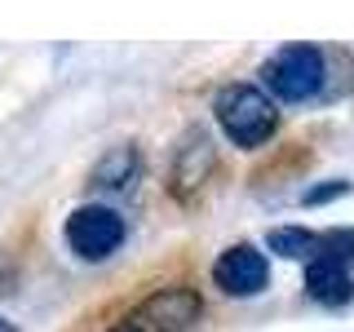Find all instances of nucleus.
<instances>
[{"instance_id":"1","label":"nucleus","mask_w":354,"mask_h":332,"mask_svg":"<svg viewBox=\"0 0 354 332\" xmlns=\"http://www.w3.org/2000/svg\"><path fill=\"white\" fill-rule=\"evenodd\" d=\"M213 111H217L221 133L243 151L270 142L274 129H279V107H274V98L266 93V89H257V84H226L217 93Z\"/></svg>"},{"instance_id":"2","label":"nucleus","mask_w":354,"mask_h":332,"mask_svg":"<svg viewBox=\"0 0 354 332\" xmlns=\"http://www.w3.org/2000/svg\"><path fill=\"white\" fill-rule=\"evenodd\" d=\"M261 89L279 102H306L324 89V53L315 44H283L261 66Z\"/></svg>"},{"instance_id":"3","label":"nucleus","mask_w":354,"mask_h":332,"mask_svg":"<svg viewBox=\"0 0 354 332\" xmlns=\"http://www.w3.org/2000/svg\"><path fill=\"white\" fill-rule=\"evenodd\" d=\"M62 235H66V243H71V252L80 261H106L111 252L124 243L129 230H124V217H120L115 208L84 204V208H75V213L66 217Z\"/></svg>"},{"instance_id":"4","label":"nucleus","mask_w":354,"mask_h":332,"mask_svg":"<svg viewBox=\"0 0 354 332\" xmlns=\"http://www.w3.org/2000/svg\"><path fill=\"white\" fill-rule=\"evenodd\" d=\"M213 284L226 297H257L270 284V261L257 243H230L213 261Z\"/></svg>"},{"instance_id":"5","label":"nucleus","mask_w":354,"mask_h":332,"mask_svg":"<svg viewBox=\"0 0 354 332\" xmlns=\"http://www.w3.org/2000/svg\"><path fill=\"white\" fill-rule=\"evenodd\" d=\"M208 173H213V147H208V138L199 129H191L182 138V147L173 151V169H169L173 195H195L208 182Z\"/></svg>"},{"instance_id":"6","label":"nucleus","mask_w":354,"mask_h":332,"mask_svg":"<svg viewBox=\"0 0 354 332\" xmlns=\"http://www.w3.org/2000/svg\"><path fill=\"white\" fill-rule=\"evenodd\" d=\"M147 324L155 332H186L199 319V297L191 288H160L147 306H142Z\"/></svg>"},{"instance_id":"7","label":"nucleus","mask_w":354,"mask_h":332,"mask_svg":"<svg viewBox=\"0 0 354 332\" xmlns=\"http://www.w3.org/2000/svg\"><path fill=\"white\" fill-rule=\"evenodd\" d=\"M138 169H142L138 147H133V142H120V147H106V155L88 169L84 186L88 191H124L133 177H138Z\"/></svg>"},{"instance_id":"8","label":"nucleus","mask_w":354,"mask_h":332,"mask_svg":"<svg viewBox=\"0 0 354 332\" xmlns=\"http://www.w3.org/2000/svg\"><path fill=\"white\" fill-rule=\"evenodd\" d=\"M350 275H346V261H337V257H315L306 266V293L315 297V302H328V306H337V302H346L350 297Z\"/></svg>"},{"instance_id":"9","label":"nucleus","mask_w":354,"mask_h":332,"mask_svg":"<svg viewBox=\"0 0 354 332\" xmlns=\"http://www.w3.org/2000/svg\"><path fill=\"white\" fill-rule=\"evenodd\" d=\"M266 243H270L279 257H301V261H315L319 248H324V235H315V230L306 226H279L266 235Z\"/></svg>"},{"instance_id":"10","label":"nucleus","mask_w":354,"mask_h":332,"mask_svg":"<svg viewBox=\"0 0 354 332\" xmlns=\"http://www.w3.org/2000/svg\"><path fill=\"white\" fill-rule=\"evenodd\" d=\"M142 328H147V315H142V310H133V315H124L111 332H142Z\"/></svg>"},{"instance_id":"11","label":"nucleus","mask_w":354,"mask_h":332,"mask_svg":"<svg viewBox=\"0 0 354 332\" xmlns=\"http://www.w3.org/2000/svg\"><path fill=\"white\" fill-rule=\"evenodd\" d=\"M346 191V182H337V186H315V191L306 195V204H319V199H332V195H341Z\"/></svg>"},{"instance_id":"12","label":"nucleus","mask_w":354,"mask_h":332,"mask_svg":"<svg viewBox=\"0 0 354 332\" xmlns=\"http://www.w3.org/2000/svg\"><path fill=\"white\" fill-rule=\"evenodd\" d=\"M0 332H14V324H9V319H0Z\"/></svg>"}]
</instances>
